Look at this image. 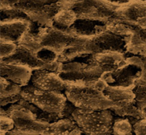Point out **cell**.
Masks as SVG:
<instances>
[{"label": "cell", "instance_id": "13", "mask_svg": "<svg viewBox=\"0 0 146 135\" xmlns=\"http://www.w3.org/2000/svg\"><path fill=\"white\" fill-rule=\"evenodd\" d=\"M107 30V22L89 18H78L74 24L68 28L73 35L79 37H92Z\"/></svg>", "mask_w": 146, "mask_h": 135}, {"label": "cell", "instance_id": "25", "mask_svg": "<svg viewBox=\"0 0 146 135\" xmlns=\"http://www.w3.org/2000/svg\"><path fill=\"white\" fill-rule=\"evenodd\" d=\"M18 20L30 21L28 16L16 7L1 9V22H8Z\"/></svg>", "mask_w": 146, "mask_h": 135}, {"label": "cell", "instance_id": "39", "mask_svg": "<svg viewBox=\"0 0 146 135\" xmlns=\"http://www.w3.org/2000/svg\"><path fill=\"white\" fill-rule=\"evenodd\" d=\"M138 1H146V0H138Z\"/></svg>", "mask_w": 146, "mask_h": 135}, {"label": "cell", "instance_id": "3", "mask_svg": "<svg viewBox=\"0 0 146 135\" xmlns=\"http://www.w3.org/2000/svg\"><path fill=\"white\" fill-rule=\"evenodd\" d=\"M106 71L96 63L94 54H85L63 62L58 75L70 83L92 85Z\"/></svg>", "mask_w": 146, "mask_h": 135}, {"label": "cell", "instance_id": "28", "mask_svg": "<svg viewBox=\"0 0 146 135\" xmlns=\"http://www.w3.org/2000/svg\"><path fill=\"white\" fill-rule=\"evenodd\" d=\"M18 45L27 48V50L36 54L43 47L39 40L28 31H27L22 36L19 42L18 43Z\"/></svg>", "mask_w": 146, "mask_h": 135}, {"label": "cell", "instance_id": "30", "mask_svg": "<svg viewBox=\"0 0 146 135\" xmlns=\"http://www.w3.org/2000/svg\"><path fill=\"white\" fill-rule=\"evenodd\" d=\"M15 126L12 118L7 115L0 114V134H7Z\"/></svg>", "mask_w": 146, "mask_h": 135}, {"label": "cell", "instance_id": "11", "mask_svg": "<svg viewBox=\"0 0 146 135\" xmlns=\"http://www.w3.org/2000/svg\"><path fill=\"white\" fill-rule=\"evenodd\" d=\"M115 16L146 28V1L132 0L128 4L119 6L115 11Z\"/></svg>", "mask_w": 146, "mask_h": 135}, {"label": "cell", "instance_id": "37", "mask_svg": "<svg viewBox=\"0 0 146 135\" xmlns=\"http://www.w3.org/2000/svg\"><path fill=\"white\" fill-rule=\"evenodd\" d=\"M106 1H108L110 3H112L113 4H115L117 6H121L123 5V4H128V2H130L132 0H106Z\"/></svg>", "mask_w": 146, "mask_h": 135}, {"label": "cell", "instance_id": "34", "mask_svg": "<svg viewBox=\"0 0 146 135\" xmlns=\"http://www.w3.org/2000/svg\"><path fill=\"white\" fill-rule=\"evenodd\" d=\"M135 134H146V118L139 119L133 126Z\"/></svg>", "mask_w": 146, "mask_h": 135}, {"label": "cell", "instance_id": "8", "mask_svg": "<svg viewBox=\"0 0 146 135\" xmlns=\"http://www.w3.org/2000/svg\"><path fill=\"white\" fill-rule=\"evenodd\" d=\"M14 7L24 11L31 21L45 26H51L54 17L62 9L58 1L44 4L40 0H20Z\"/></svg>", "mask_w": 146, "mask_h": 135}, {"label": "cell", "instance_id": "9", "mask_svg": "<svg viewBox=\"0 0 146 135\" xmlns=\"http://www.w3.org/2000/svg\"><path fill=\"white\" fill-rule=\"evenodd\" d=\"M143 75V68L139 64L127 61L124 65L103 74L102 78L109 86L133 88Z\"/></svg>", "mask_w": 146, "mask_h": 135}, {"label": "cell", "instance_id": "21", "mask_svg": "<svg viewBox=\"0 0 146 135\" xmlns=\"http://www.w3.org/2000/svg\"><path fill=\"white\" fill-rule=\"evenodd\" d=\"M139 28L141 27L137 26L128 21L118 18L117 16L107 21L108 31L114 34L126 38H129Z\"/></svg>", "mask_w": 146, "mask_h": 135}, {"label": "cell", "instance_id": "2", "mask_svg": "<svg viewBox=\"0 0 146 135\" xmlns=\"http://www.w3.org/2000/svg\"><path fill=\"white\" fill-rule=\"evenodd\" d=\"M107 86L102 78L92 85L67 82L64 92L68 100L77 108L86 110H103L115 106L103 92Z\"/></svg>", "mask_w": 146, "mask_h": 135}, {"label": "cell", "instance_id": "26", "mask_svg": "<svg viewBox=\"0 0 146 135\" xmlns=\"http://www.w3.org/2000/svg\"><path fill=\"white\" fill-rule=\"evenodd\" d=\"M0 98L7 97L21 93L22 87L1 77L0 79Z\"/></svg>", "mask_w": 146, "mask_h": 135}, {"label": "cell", "instance_id": "23", "mask_svg": "<svg viewBox=\"0 0 146 135\" xmlns=\"http://www.w3.org/2000/svg\"><path fill=\"white\" fill-rule=\"evenodd\" d=\"M78 18L76 14L70 9H62L54 17L53 26L60 29L69 28Z\"/></svg>", "mask_w": 146, "mask_h": 135}, {"label": "cell", "instance_id": "32", "mask_svg": "<svg viewBox=\"0 0 146 135\" xmlns=\"http://www.w3.org/2000/svg\"><path fill=\"white\" fill-rule=\"evenodd\" d=\"M36 116L38 119L49 124L53 123V122L61 119L59 113H51V112H44L43 110H41V112Z\"/></svg>", "mask_w": 146, "mask_h": 135}, {"label": "cell", "instance_id": "1", "mask_svg": "<svg viewBox=\"0 0 146 135\" xmlns=\"http://www.w3.org/2000/svg\"><path fill=\"white\" fill-rule=\"evenodd\" d=\"M128 38L106 30L92 37L77 36L74 42L58 56V61L66 62L85 54H95L106 51L126 53Z\"/></svg>", "mask_w": 146, "mask_h": 135}, {"label": "cell", "instance_id": "19", "mask_svg": "<svg viewBox=\"0 0 146 135\" xmlns=\"http://www.w3.org/2000/svg\"><path fill=\"white\" fill-rule=\"evenodd\" d=\"M84 133L74 118H61L51 123L47 134H81Z\"/></svg>", "mask_w": 146, "mask_h": 135}, {"label": "cell", "instance_id": "7", "mask_svg": "<svg viewBox=\"0 0 146 135\" xmlns=\"http://www.w3.org/2000/svg\"><path fill=\"white\" fill-rule=\"evenodd\" d=\"M20 94L22 98L41 110L51 113H60L68 99L64 92L44 90L36 88L31 82L22 87Z\"/></svg>", "mask_w": 146, "mask_h": 135}, {"label": "cell", "instance_id": "33", "mask_svg": "<svg viewBox=\"0 0 146 135\" xmlns=\"http://www.w3.org/2000/svg\"><path fill=\"white\" fill-rule=\"evenodd\" d=\"M76 109V107L72 102L67 99L64 107L59 113L61 118H73V112Z\"/></svg>", "mask_w": 146, "mask_h": 135}, {"label": "cell", "instance_id": "14", "mask_svg": "<svg viewBox=\"0 0 146 135\" xmlns=\"http://www.w3.org/2000/svg\"><path fill=\"white\" fill-rule=\"evenodd\" d=\"M1 77L23 87L27 85L31 81L32 71L25 65L9 63H0Z\"/></svg>", "mask_w": 146, "mask_h": 135}, {"label": "cell", "instance_id": "6", "mask_svg": "<svg viewBox=\"0 0 146 135\" xmlns=\"http://www.w3.org/2000/svg\"><path fill=\"white\" fill-rule=\"evenodd\" d=\"M62 9H70L78 18L108 21L115 17L119 6L106 0H58Z\"/></svg>", "mask_w": 146, "mask_h": 135}, {"label": "cell", "instance_id": "38", "mask_svg": "<svg viewBox=\"0 0 146 135\" xmlns=\"http://www.w3.org/2000/svg\"><path fill=\"white\" fill-rule=\"evenodd\" d=\"M41 1H42L44 4H51V3H54L57 1L58 0H40Z\"/></svg>", "mask_w": 146, "mask_h": 135}, {"label": "cell", "instance_id": "4", "mask_svg": "<svg viewBox=\"0 0 146 135\" xmlns=\"http://www.w3.org/2000/svg\"><path fill=\"white\" fill-rule=\"evenodd\" d=\"M0 114L12 118L15 126L7 134H47L49 123L38 119L36 114L18 102L1 107Z\"/></svg>", "mask_w": 146, "mask_h": 135}, {"label": "cell", "instance_id": "36", "mask_svg": "<svg viewBox=\"0 0 146 135\" xmlns=\"http://www.w3.org/2000/svg\"><path fill=\"white\" fill-rule=\"evenodd\" d=\"M20 0H0V7L1 9L13 7Z\"/></svg>", "mask_w": 146, "mask_h": 135}, {"label": "cell", "instance_id": "35", "mask_svg": "<svg viewBox=\"0 0 146 135\" xmlns=\"http://www.w3.org/2000/svg\"><path fill=\"white\" fill-rule=\"evenodd\" d=\"M21 97H21V94H19V95L7 97L0 98V99H1V106H7V105H12V104L17 103V102H19V101L21 99Z\"/></svg>", "mask_w": 146, "mask_h": 135}, {"label": "cell", "instance_id": "29", "mask_svg": "<svg viewBox=\"0 0 146 135\" xmlns=\"http://www.w3.org/2000/svg\"><path fill=\"white\" fill-rule=\"evenodd\" d=\"M36 56L40 61H42L44 63H48L57 61L58 59V55L56 51L46 48L42 47L38 52L36 53Z\"/></svg>", "mask_w": 146, "mask_h": 135}, {"label": "cell", "instance_id": "12", "mask_svg": "<svg viewBox=\"0 0 146 135\" xmlns=\"http://www.w3.org/2000/svg\"><path fill=\"white\" fill-rule=\"evenodd\" d=\"M30 82L36 88L49 91L64 92L67 86V82L63 80L58 74L44 68L32 71Z\"/></svg>", "mask_w": 146, "mask_h": 135}, {"label": "cell", "instance_id": "10", "mask_svg": "<svg viewBox=\"0 0 146 135\" xmlns=\"http://www.w3.org/2000/svg\"><path fill=\"white\" fill-rule=\"evenodd\" d=\"M68 29H60L53 26H44L38 36L43 47H46L61 55L76 38Z\"/></svg>", "mask_w": 146, "mask_h": 135}, {"label": "cell", "instance_id": "18", "mask_svg": "<svg viewBox=\"0 0 146 135\" xmlns=\"http://www.w3.org/2000/svg\"><path fill=\"white\" fill-rule=\"evenodd\" d=\"M96 63L105 69L106 71H111L119 68L126 63L125 53L118 51H106L95 53Z\"/></svg>", "mask_w": 146, "mask_h": 135}, {"label": "cell", "instance_id": "22", "mask_svg": "<svg viewBox=\"0 0 146 135\" xmlns=\"http://www.w3.org/2000/svg\"><path fill=\"white\" fill-rule=\"evenodd\" d=\"M113 112L115 115L121 117H127L133 126L134 124L139 119L145 118L143 112L138 107L135 101L124 107L113 106L110 108Z\"/></svg>", "mask_w": 146, "mask_h": 135}, {"label": "cell", "instance_id": "5", "mask_svg": "<svg viewBox=\"0 0 146 135\" xmlns=\"http://www.w3.org/2000/svg\"><path fill=\"white\" fill-rule=\"evenodd\" d=\"M114 115L111 109L86 110L76 107L72 116L84 134L99 135L113 134Z\"/></svg>", "mask_w": 146, "mask_h": 135}, {"label": "cell", "instance_id": "20", "mask_svg": "<svg viewBox=\"0 0 146 135\" xmlns=\"http://www.w3.org/2000/svg\"><path fill=\"white\" fill-rule=\"evenodd\" d=\"M126 52L146 57V28H139L129 37Z\"/></svg>", "mask_w": 146, "mask_h": 135}, {"label": "cell", "instance_id": "16", "mask_svg": "<svg viewBox=\"0 0 146 135\" xmlns=\"http://www.w3.org/2000/svg\"><path fill=\"white\" fill-rule=\"evenodd\" d=\"M30 21L31 20H18L1 22V40L15 43L18 45L22 36L28 30Z\"/></svg>", "mask_w": 146, "mask_h": 135}, {"label": "cell", "instance_id": "24", "mask_svg": "<svg viewBox=\"0 0 146 135\" xmlns=\"http://www.w3.org/2000/svg\"><path fill=\"white\" fill-rule=\"evenodd\" d=\"M132 90L135 95V104L142 109L146 118V77L138 80Z\"/></svg>", "mask_w": 146, "mask_h": 135}, {"label": "cell", "instance_id": "27", "mask_svg": "<svg viewBox=\"0 0 146 135\" xmlns=\"http://www.w3.org/2000/svg\"><path fill=\"white\" fill-rule=\"evenodd\" d=\"M112 128L113 134L128 135L133 132V124L127 117L115 118Z\"/></svg>", "mask_w": 146, "mask_h": 135}, {"label": "cell", "instance_id": "17", "mask_svg": "<svg viewBox=\"0 0 146 135\" xmlns=\"http://www.w3.org/2000/svg\"><path fill=\"white\" fill-rule=\"evenodd\" d=\"M105 96L112 101L116 107H124L134 102L135 95L132 88L108 86L103 91Z\"/></svg>", "mask_w": 146, "mask_h": 135}, {"label": "cell", "instance_id": "31", "mask_svg": "<svg viewBox=\"0 0 146 135\" xmlns=\"http://www.w3.org/2000/svg\"><path fill=\"white\" fill-rule=\"evenodd\" d=\"M1 45H0V58H6V57L9 56L10 55L13 53L17 49V43L10 41H6L1 40Z\"/></svg>", "mask_w": 146, "mask_h": 135}, {"label": "cell", "instance_id": "15", "mask_svg": "<svg viewBox=\"0 0 146 135\" xmlns=\"http://www.w3.org/2000/svg\"><path fill=\"white\" fill-rule=\"evenodd\" d=\"M0 63L19 64L29 67L33 70L41 68L44 65V63L38 59L36 54L19 45H18L16 51L11 55L1 59Z\"/></svg>", "mask_w": 146, "mask_h": 135}]
</instances>
